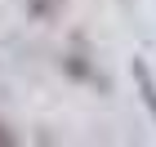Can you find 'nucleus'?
Returning <instances> with one entry per match:
<instances>
[{
  "label": "nucleus",
  "instance_id": "3",
  "mask_svg": "<svg viewBox=\"0 0 156 147\" xmlns=\"http://www.w3.org/2000/svg\"><path fill=\"white\" fill-rule=\"evenodd\" d=\"M9 143H13V134L5 129V125H0V147H9Z\"/></svg>",
  "mask_w": 156,
  "mask_h": 147
},
{
  "label": "nucleus",
  "instance_id": "1",
  "mask_svg": "<svg viewBox=\"0 0 156 147\" xmlns=\"http://www.w3.org/2000/svg\"><path fill=\"white\" fill-rule=\"evenodd\" d=\"M27 5H31V13H36V18H45V13H54L62 5V0H27Z\"/></svg>",
  "mask_w": 156,
  "mask_h": 147
},
{
  "label": "nucleus",
  "instance_id": "2",
  "mask_svg": "<svg viewBox=\"0 0 156 147\" xmlns=\"http://www.w3.org/2000/svg\"><path fill=\"white\" fill-rule=\"evenodd\" d=\"M138 80H143V94H147V107L156 111V94H152V85H147V72H143V67H138Z\"/></svg>",
  "mask_w": 156,
  "mask_h": 147
}]
</instances>
